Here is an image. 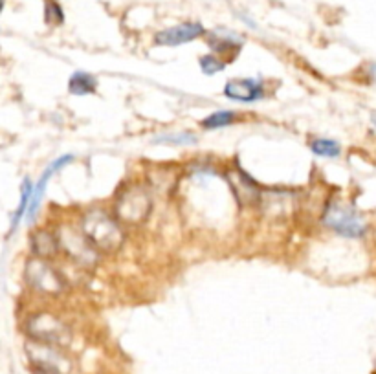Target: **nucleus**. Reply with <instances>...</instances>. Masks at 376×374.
<instances>
[{
	"instance_id": "nucleus-14",
	"label": "nucleus",
	"mask_w": 376,
	"mask_h": 374,
	"mask_svg": "<svg viewBox=\"0 0 376 374\" xmlns=\"http://www.w3.org/2000/svg\"><path fill=\"white\" fill-rule=\"evenodd\" d=\"M310 151L321 158H338L341 154V147L338 142L329 138H318L310 142Z\"/></svg>"
},
{
	"instance_id": "nucleus-1",
	"label": "nucleus",
	"mask_w": 376,
	"mask_h": 374,
	"mask_svg": "<svg viewBox=\"0 0 376 374\" xmlns=\"http://www.w3.org/2000/svg\"><path fill=\"white\" fill-rule=\"evenodd\" d=\"M81 230L96 250L114 251L123 244L125 235L121 226L116 219L101 210L88 211L87 215L83 216Z\"/></svg>"
},
{
	"instance_id": "nucleus-17",
	"label": "nucleus",
	"mask_w": 376,
	"mask_h": 374,
	"mask_svg": "<svg viewBox=\"0 0 376 374\" xmlns=\"http://www.w3.org/2000/svg\"><path fill=\"white\" fill-rule=\"evenodd\" d=\"M44 17H46V21L50 22V24H61L62 22L61 8H59L57 4H53V2H48L46 13H44Z\"/></svg>"
},
{
	"instance_id": "nucleus-12",
	"label": "nucleus",
	"mask_w": 376,
	"mask_h": 374,
	"mask_svg": "<svg viewBox=\"0 0 376 374\" xmlns=\"http://www.w3.org/2000/svg\"><path fill=\"white\" fill-rule=\"evenodd\" d=\"M98 88V81L96 77L90 76L87 72H76L72 74L70 81H68V90L74 96H87V94H94Z\"/></svg>"
},
{
	"instance_id": "nucleus-5",
	"label": "nucleus",
	"mask_w": 376,
	"mask_h": 374,
	"mask_svg": "<svg viewBox=\"0 0 376 374\" xmlns=\"http://www.w3.org/2000/svg\"><path fill=\"white\" fill-rule=\"evenodd\" d=\"M26 281L33 290L50 294V296H57L67 288L61 273L48 262V259H39V257H33L31 261H28Z\"/></svg>"
},
{
	"instance_id": "nucleus-13",
	"label": "nucleus",
	"mask_w": 376,
	"mask_h": 374,
	"mask_svg": "<svg viewBox=\"0 0 376 374\" xmlns=\"http://www.w3.org/2000/svg\"><path fill=\"white\" fill-rule=\"evenodd\" d=\"M33 184H31L30 180H24L22 182V187H21V204H19V207H17V211L13 213V221H11V231H15V228L19 226V222H21L22 216H26L28 213V207H30V202H31V196H33Z\"/></svg>"
},
{
	"instance_id": "nucleus-18",
	"label": "nucleus",
	"mask_w": 376,
	"mask_h": 374,
	"mask_svg": "<svg viewBox=\"0 0 376 374\" xmlns=\"http://www.w3.org/2000/svg\"><path fill=\"white\" fill-rule=\"evenodd\" d=\"M33 374H62V373H61V369H57V367L33 364Z\"/></svg>"
},
{
	"instance_id": "nucleus-16",
	"label": "nucleus",
	"mask_w": 376,
	"mask_h": 374,
	"mask_svg": "<svg viewBox=\"0 0 376 374\" xmlns=\"http://www.w3.org/2000/svg\"><path fill=\"white\" fill-rule=\"evenodd\" d=\"M198 65H200V70L204 74H207V76H213V74H219L222 72L224 68H226V62H222L219 57L215 56H204L200 57V61H198Z\"/></svg>"
},
{
	"instance_id": "nucleus-2",
	"label": "nucleus",
	"mask_w": 376,
	"mask_h": 374,
	"mask_svg": "<svg viewBox=\"0 0 376 374\" xmlns=\"http://www.w3.org/2000/svg\"><path fill=\"white\" fill-rule=\"evenodd\" d=\"M153 207L149 191L142 185H129L116 198V216L127 224H139L147 219Z\"/></svg>"
},
{
	"instance_id": "nucleus-3",
	"label": "nucleus",
	"mask_w": 376,
	"mask_h": 374,
	"mask_svg": "<svg viewBox=\"0 0 376 374\" xmlns=\"http://www.w3.org/2000/svg\"><path fill=\"white\" fill-rule=\"evenodd\" d=\"M323 222L334 233L347 237V239H360V237L366 235L367 231L361 216L350 205L341 204V202H332V204L327 205Z\"/></svg>"
},
{
	"instance_id": "nucleus-4",
	"label": "nucleus",
	"mask_w": 376,
	"mask_h": 374,
	"mask_svg": "<svg viewBox=\"0 0 376 374\" xmlns=\"http://www.w3.org/2000/svg\"><path fill=\"white\" fill-rule=\"evenodd\" d=\"M28 334L41 345L59 347L70 339V330L55 316L46 312L35 314L28 319Z\"/></svg>"
},
{
	"instance_id": "nucleus-7",
	"label": "nucleus",
	"mask_w": 376,
	"mask_h": 374,
	"mask_svg": "<svg viewBox=\"0 0 376 374\" xmlns=\"http://www.w3.org/2000/svg\"><path fill=\"white\" fill-rule=\"evenodd\" d=\"M204 33H206V30L200 22H184V24L173 26V28H167V30L156 33L155 41L160 46H180V44L195 41Z\"/></svg>"
},
{
	"instance_id": "nucleus-6",
	"label": "nucleus",
	"mask_w": 376,
	"mask_h": 374,
	"mask_svg": "<svg viewBox=\"0 0 376 374\" xmlns=\"http://www.w3.org/2000/svg\"><path fill=\"white\" fill-rule=\"evenodd\" d=\"M61 250L68 253L70 259L83 264V266H92L98 261V250L87 239V235L81 231H76L72 228H62L61 233H57Z\"/></svg>"
},
{
	"instance_id": "nucleus-15",
	"label": "nucleus",
	"mask_w": 376,
	"mask_h": 374,
	"mask_svg": "<svg viewBox=\"0 0 376 374\" xmlns=\"http://www.w3.org/2000/svg\"><path fill=\"white\" fill-rule=\"evenodd\" d=\"M235 121V112L233 110H216L210 114L207 118L202 119V127L207 130H215V128H224Z\"/></svg>"
},
{
	"instance_id": "nucleus-11",
	"label": "nucleus",
	"mask_w": 376,
	"mask_h": 374,
	"mask_svg": "<svg viewBox=\"0 0 376 374\" xmlns=\"http://www.w3.org/2000/svg\"><path fill=\"white\" fill-rule=\"evenodd\" d=\"M233 191H235V196L241 200L242 204H250V202H257L259 200V187L242 171H235Z\"/></svg>"
},
{
	"instance_id": "nucleus-9",
	"label": "nucleus",
	"mask_w": 376,
	"mask_h": 374,
	"mask_svg": "<svg viewBox=\"0 0 376 374\" xmlns=\"http://www.w3.org/2000/svg\"><path fill=\"white\" fill-rule=\"evenodd\" d=\"M72 162H74L72 154H65V156H59L55 162H52V164L48 165V169L44 171V175L41 176L39 184H37L35 189H33V196H31L30 207H28V213H26L28 222L33 221V216L37 215V211H39V207H41L42 196H44V193H46V185H48V182H50V178L55 175L57 171H61L62 167H67V165L72 164Z\"/></svg>"
},
{
	"instance_id": "nucleus-8",
	"label": "nucleus",
	"mask_w": 376,
	"mask_h": 374,
	"mask_svg": "<svg viewBox=\"0 0 376 374\" xmlns=\"http://www.w3.org/2000/svg\"><path fill=\"white\" fill-rule=\"evenodd\" d=\"M224 96L233 101L241 103H253L264 96V87L263 83L259 79H232L226 83L224 87Z\"/></svg>"
},
{
	"instance_id": "nucleus-10",
	"label": "nucleus",
	"mask_w": 376,
	"mask_h": 374,
	"mask_svg": "<svg viewBox=\"0 0 376 374\" xmlns=\"http://www.w3.org/2000/svg\"><path fill=\"white\" fill-rule=\"evenodd\" d=\"M30 244L33 255L39 257V259H52L57 251H59V248H61L57 235H52L50 231L44 230L35 231V233L30 237Z\"/></svg>"
}]
</instances>
